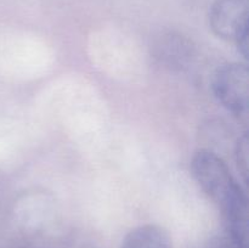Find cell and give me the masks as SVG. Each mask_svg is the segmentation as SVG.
Segmentation results:
<instances>
[{"instance_id": "cell-1", "label": "cell", "mask_w": 249, "mask_h": 248, "mask_svg": "<svg viewBox=\"0 0 249 248\" xmlns=\"http://www.w3.org/2000/svg\"><path fill=\"white\" fill-rule=\"evenodd\" d=\"M191 170L199 187L223 214L228 237L238 248H248V199L228 164L212 151L199 150L192 157Z\"/></svg>"}, {"instance_id": "cell-2", "label": "cell", "mask_w": 249, "mask_h": 248, "mask_svg": "<svg viewBox=\"0 0 249 248\" xmlns=\"http://www.w3.org/2000/svg\"><path fill=\"white\" fill-rule=\"evenodd\" d=\"M248 0H215L209 11V26L215 35L233 41L248 55Z\"/></svg>"}, {"instance_id": "cell-3", "label": "cell", "mask_w": 249, "mask_h": 248, "mask_svg": "<svg viewBox=\"0 0 249 248\" xmlns=\"http://www.w3.org/2000/svg\"><path fill=\"white\" fill-rule=\"evenodd\" d=\"M214 96L229 112L242 116L247 113L249 73L242 63H226L214 73L212 82Z\"/></svg>"}, {"instance_id": "cell-4", "label": "cell", "mask_w": 249, "mask_h": 248, "mask_svg": "<svg viewBox=\"0 0 249 248\" xmlns=\"http://www.w3.org/2000/svg\"><path fill=\"white\" fill-rule=\"evenodd\" d=\"M121 248H173L169 235L157 225H141L124 237Z\"/></svg>"}, {"instance_id": "cell-5", "label": "cell", "mask_w": 249, "mask_h": 248, "mask_svg": "<svg viewBox=\"0 0 249 248\" xmlns=\"http://www.w3.org/2000/svg\"><path fill=\"white\" fill-rule=\"evenodd\" d=\"M191 53L190 44L180 35H168L158 45V56L169 65H181Z\"/></svg>"}, {"instance_id": "cell-6", "label": "cell", "mask_w": 249, "mask_h": 248, "mask_svg": "<svg viewBox=\"0 0 249 248\" xmlns=\"http://www.w3.org/2000/svg\"><path fill=\"white\" fill-rule=\"evenodd\" d=\"M236 156L240 168L242 169L243 174H247L248 170V139L247 135H243L238 140L237 148H236Z\"/></svg>"}, {"instance_id": "cell-7", "label": "cell", "mask_w": 249, "mask_h": 248, "mask_svg": "<svg viewBox=\"0 0 249 248\" xmlns=\"http://www.w3.org/2000/svg\"><path fill=\"white\" fill-rule=\"evenodd\" d=\"M204 248H238L229 237H218L209 241Z\"/></svg>"}]
</instances>
